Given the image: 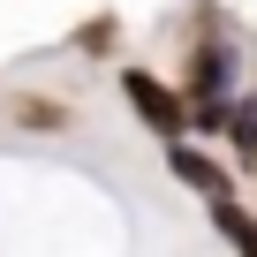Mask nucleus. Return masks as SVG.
<instances>
[{"label": "nucleus", "mask_w": 257, "mask_h": 257, "mask_svg": "<svg viewBox=\"0 0 257 257\" xmlns=\"http://www.w3.org/2000/svg\"><path fill=\"white\" fill-rule=\"evenodd\" d=\"M167 167H174V182H189V189H204L212 204L227 197V167H219V159H204L197 144H167Z\"/></svg>", "instance_id": "7ed1b4c3"}, {"label": "nucleus", "mask_w": 257, "mask_h": 257, "mask_svg": "<svg viewBox=\"0 0 257 257\" xmlns=\"http://www.w3.org/2000/svg\"><path fill=\"white\" fill-rule=\"evenodd\" d=\"M212 227L227 234V249H234V257H257V212H242L234 197H219V204H212Z\"/></svg>", "instance_id": "20e7f679"}, {"label": "nucleus", "mask_w": 257, "mask_h": 257, "mask_svg": "<svg viewBox=\"0 0 257 257\" xmlns=\"http://www.w3.org/2000/svg\"><path fill=\"white\" fill-rule=\"evenodd\" d=\"M121 91H128V106H137V121H144V128H159L167 144H182V128H189L182 91H167V83H159V76H144V68H128V76H121Z\"/></svg>", "instance_id": "f03ea898"}, {"label": "nucleus", "mask_w": 257, "mask_h": 257, "mask_svg": "<svg viewBox=\"0 0 257 257\" xmlns=\"http://www.w3.org/2000/svg\"><path fill=\"white\" fill-rule=\"evenodd\" d=\"M16 121H31V128H61L68 113H61L53 98H23V106H16Z\"/></svg>", "instance_id": "423d86ee"}, {"label": "nucleus", "mask_w": 257, "mask_h": 257, "mask_svg": "<svg viewBox=\"0 0 257 257\" xmlns=\"http://www.w3.org/2000/svg\"><path fill=\"white\" fill-rule=\"evenodd\" d=\"M182 113H189V128H227V113H234V46L227 38H197V53H189V83H182Z\"/></svg>", "instance_id": "f257e3e1"}, {"label": "nucleus", "mask_w": 257, "mask_h": 257, "mask_svg": "<svg viewBox=\"0 0 257 257\" xmlns=\"http://www.w3.org/2000/svg\"><path fill=\"white\" fill-rule=\"evenodd\" d=\"M227 137H234V152L257 167V91H242V98H234V113H227Z\"/></svg>", "instance_id": "39448f33"}]
</instances>
